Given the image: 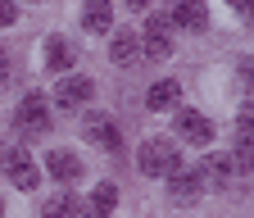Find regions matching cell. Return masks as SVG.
<instances>
[{
    "label": "cell",
    "mask_w": 254,
    "mask_h": 218,
    "mask_svg": "<svg viewBox=\"0 0 254 218\" xmlns=\"http://www.w3.org/2000/svg\"><path fill=\"white\" fill-rule=\"evenodd\" d=\"M136 164H141L145 177H168V173L182 168V150H177V141H168V137H150V141L141 145V154H136Z\"/></svg>",
    "instance_id": "obj_1"
},
{
    "label": "cell",
    "mask_w": 254,
    "mask_h": 218,
    "mask_svg": "<svg viewBox=\"0 0 254 218\" xmlns=\"http://www.w3.org/2000/svg\"><path fill=\"white\" fill-rule=\"evenodd\" d=\"M14 128L23 137H46L50 132V105L41 96H23L18 109H14Z\"/></svg>",
    "instance_id": "obj_2"
},
{
    "label": "cell",
    "mask_w": 254,
    "mask_h": 218,
    "mask_svg": "<svg viewBox=\"0 0 254 218\" xmlns=\"http://www.w3.org/2000/svg\"><path fill=\"white\" fill-rule=\"evenodd\" d=\"M145 59H168L173 55V23L168 18H145V32H136Z\"/></svg>",
    "instance_id": "obj_3"
},
{
    "label": "cell",
    "mask_w": 254,
    "mask_h": 218,
    "mask_svg": "<svg viewBox=\"0 0 254 218\" xmlns=\"http://www.w3.org/2000/svg\"><path fill=\"white\" fill-rule=\"evenodd\" d=\"M173 128H177V137L190 141V145H209V141H213V123H209L200 109H177Z\"/></svg>",
    "instance_id": "obj_4"
},
{
    "label": "cell",
    "mask_w": 254,
    "mask_h": 218,
    "mask_svg": "<svg viewBox=\"0 0 254 218\" xmlns=\"http://www.w3.org/2000/svg\"><path fill=\"white\" fill-rule=\"evenodd\" d=\"M82 137H86L91 145H100V150H118V145H123V137H118V123H114L109 114H86V123H82Z\"/></svg>",
    "instance_id": "obj_5"
},
{
    "label": "cell",
    "mask_w": 254,
    "mask_h": 218,
    "mask_svg": "<svg viewBox=\"0 0 254 218\" xmlns=\"http://www.w3.org/2000/svg\"><path fill=\"white\" fill-rule=\"evenodd\" d=\"M168 23L186 27V32H204V27H209V9H204V0H173Z\"/></svg>",
    "instance_id": "obj_6"
},
{
    "label": "cell",
    "mask_w": 254,
    "mask_h": 218,
    "mask_svg": "<svg viewBox=\"0 0 254 218\" xmlns=\"http://www.w3.org/2000/svg\"><path fill=\"white\" fill-rule=\"evenodd\" d=\"M5 173H9V182L18 186V191H37V182H41V173H37L27 150H9L5 154Z\"/></svg>",
    "instance_id": "obj_7"
},
{
    "label": "cell",
    "mask_w": 254,
    "mask_h": 218,
    "mask_svg": "<svg viewBox=\"0 0 254 218\" xmlns=\"http://www.w3.org/2000/svg\"><path fill=\"white\" fill-rule=\"evenodd\" d=\"M200 191H204V177H200V173H186V168L168 173V200H173V205H195Z\"/></svg>",
    "instance_id": "obj_8"
},
{
    "label": "cell",
    "mask_w": 254,
    "mask_h": 218,
    "mask_svg": "<svg viewBox=\"0 0 254 218\" xmlns=\"http://www.w3.org/2000/svg\"><path fill=\"white\" fill-rule=\"evenodd\" d=\"M91 96H95V82H91V77H64V82L55 86V100H59L64 109H82Z\"/></svg>",
    "instance_id": "obj_9"
},
{
    "label": "cell",
    "mask_w": 254,
    "mask_h": 218,
    "mask_svg": "<svg viewBox=\"0 0 254 218\" xmlns=\"http://www.w3.org/2000/svg\"><path fill=\"white\" fill-rule=\"evenodd\" d=\"M82 27L95 32V37H105L114 27V5H109V0H86V5H82Z\"/></svg>",
    "instance_id": "obj_10"
},
{
    "label": "cell",
    "mask_w": 254,
    "mask_h": 218,
    "mask_svg": "<svg viewBox=\"0 0 254 218\" xmlns=\"http://www.w3.org/2000/svg\"><path fill=\"white\" fill-rule=\"evenodd\" d=\"M109 55H114V64H136V59H141V41H136V32L118 27V32L109 37Z\"/></svg>",
    "instance_id": "obj_11"
},
{
    "label": "cell",
    "mask_w": 254,
    "mask_h": 218,
    "mask_svg": "<svg viewBox=\"0 0 254 218\" xmlns=\"http://www.w3.org/2000/svg\"><path fill=\"white\" fill-rule=\"evenodd\" d=\"M46 168H50V177H59V182H77V177H82V159H77L73 150H50Z\"/></svg>",
    "instance_id": "obj_12"
},
{
    "label": "cell",
    "mask_w": 254,
    "mask_h": 218,
    "mask_svg": "<svg viewBox=\"0 0 254 218\" xmlns=\"http://www.w3.org/2000/svg\"><path fill=\"white\" fill-rule=\"evenodd\" d=\"M41 218H91V214H86V205H82L77 196L64 191V196H50V200H46Z\"/></svg>",
    "instance_id": "obj_13"
},
{
    "label": "cell",
    "mask_w": 254,
    "mask_h": 218,
    "mask_svg": "<svg viewBox=\"0 0 254 218\" xmlns=\"http://www.w3.org/2000/svg\"><path fill=\"white\" fill-rule=\"evenodd\" d=\"M177 100H182V82H173V77L154 82V86L145 91V109H173Z\"/></svg>",
    "instance_id": "obj_14"
},
{
    "label": "cell",
    "mask_w": 254,
    "mask_h": 218,
    "mask_svg": "<svg viewBox=\"0 0 254 218\" xmlns=\"http://www.w3.org/2000/svg\"><path fill=\"white\" fill-rule=\"evenodd\" d=\"M114 205H118V186H114V182H100V186L91 191L86 214H91V218H109V214H114Z\"/></svg>",
    "instance_id": "obj_15"
},
{
    "label": "cell",
    "mask_w": 254,
    "mask_h": 218,
    "mask_svg": "<svg viewBox=\"0 0 254 218\" xmlns=\"http://www.w3.org/2000/svg\"><path fill=\"white\" fill-rule=\"evenodd\" d=\"M46 69H55V73H68L73 69V46L64 41V37H50L46 41Z\"/></svg>",
    "instance_id": "obj_16"
},
{
    "label": "cell",
    "mask_w": 254,
    "mask_h": 218,
    "mask_svg": "<svg viewBox=\"0 0 254 218\" xmlns=\"http://www.w3.org/2000/svg\"><path fill=\"white\" fill-rule=\"evenodd\" d=\"M227 159H232L236 173H254V137L250 132H241V141H236V150L227 154Z\"/></svg>",
    "instance_id": "obj_17"
},
{
    "label": "cell",
    "mask_w": 254,
    "mask_h": 218,
    "mask_svg": "<svg viewBox=\"0 0 254 218\" xmlns=\"http://www.w3.org/2000/svg\"><path fill=\"white\" fill-rule=\"evenodd\" d=\"M232 173H236V168H232V159H227V154H209V159H204V168H200V177H204V182H218V186L227 182Z\"/></svg>",
    "instance_id": "obj_18"
},
{
    "label": "cell",
    "mask_w": 254,
    "mask_h": 218,
    "mask_svg": "<svg viewBox=\"0 0 254 218\" xmlns=\"http://www.w3.org/2000/svg\"><path fill=\"white\" fill-rule=\"evenodd\" d=\"M236 128L254 137V100H245V105H241V114H236Z\"/></svg>",
    "instance_id": "obj_19"
},
{
    "label": "cell",
    "mask_w": 254,
    "mask_h": 218,
    "mask_svg": "<svg viewBox=\"0 0 254 218\" xmlns=\"http://www.w3.org/2000/svg\"><path fill=\"white\" fill-rule=\"evenodd\" d=\"M18 18V9H14V0H0V27H9Z\"/></svg>",
    "instance_id": "obj_20"
},
{
    "label": "cell",
    "mask_w": 254,
    "mask_h": 218,
    "mask_svg": "<svg viewBox=\"0 0 254 218\" xmlns=\"http://www.w3.org/2000/svg\"><path fill=\"white\" fill-rule=\"evenodd\" d=\"M227 5H232L241 18H254V0H227Z\"/></svg>",
    "instance_id": "obj_21"
},
{
    "label": "cell",
    "mask_w": 254,
    "mask_h": 218,
    "mask_svg": "<svg viewBox=\"0 0 254 218\" xmlns=\"http://www.w3.org/2000/svg\"><path fill=\"white\" fill-rule=\"evenodd\" d=\"M241 77H245V82H254V59H241Z\"/></svg>",
    "instance_id": "obj_22"
},
{
    "label": "cell",
    "mask_w": 254,
    "mask_h": 218,
    "mask_svg": "<svg viewBox=\"0 0 254 218\" xmlns=\"http://www.w3.org/2000/svg\"><path fill=\"white\" fill-rule=\"evenodd\" d=\"M127 5H132V9H145V5H150V0H127Z\"/></svg>",
    "instance_id": "obj_23"
},
{
    "label": "cell",
    "mask_w": 254,
    "mask_h": 218,
    "mask_svg": "<svg viewBox=\"0 0 254 218\" xmlns=\"http://www.w3.org/2000/svg\"><path fill=\"white\" fill-rule=\"evenodd\" d=\"M5 73H9V69H5V55H0V82H5Z\"/></svg>",
    "instance_id": "obj_24"
},
{
    "label": "cell",
    "mask_w": 254,
    "mask_h": 218,
    "mask_svg": "<svg viewBox=\"0 0 254 218\" xmlns=\"http://www.w3.org/2000/svg\"><path fill=\"white\" fill-rule=\"evenodd\" d=\"M0 218H5V205H0Z\"/></svg>",
    "instance_id": "obj_25"
}]
</instances>
